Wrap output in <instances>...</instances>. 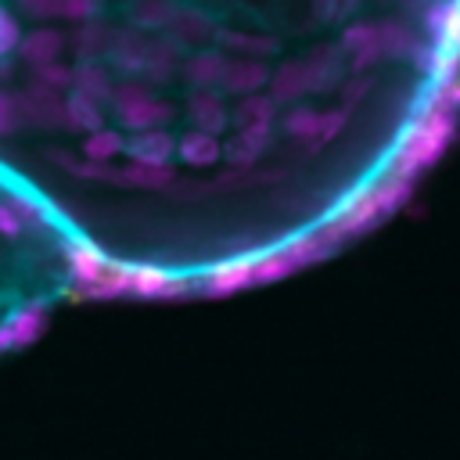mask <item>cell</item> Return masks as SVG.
Returning <instances> with one entry per match:
<instances>
[{
	"mask_svg": "<svg viewBox=\"0 0 460 460\" xmlns=\"http://www.w3.org/2000/svg\"><path fill=\"white\" fill-rule=\"evenodd\" d=\"M0 4L4 11L29 4H93V7L119 4V11H129L133 4H147V7L180 4V14L187 11V4H205V11L216 22H223L219 14H230L270 54L284 61V68L323 104V111L399 190H406L410 180L428 165V158L438 151L460 111V0H0Z\"/></svg>",
	"mask_w": 460,
	"mask_h": 460,
	"instance_id": "obj_1",
	"label": "cell"
}]
</instances>
